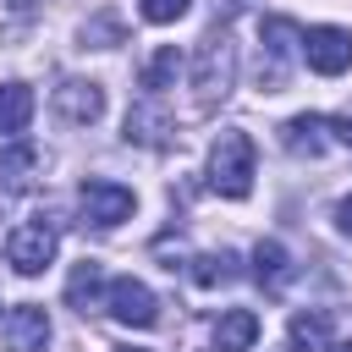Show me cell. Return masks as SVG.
I'll list each match as a JSON object with an SVG mask.
<instances>
[{"mask_svg":"<svg viewBox=\"0 0 352 352\" xmlns=\"http://www.w3.org/2000/svg\"><path fill=\"white\" fill-rule=\"evenodd\" d=\"M253 341H258V314H253V308L220 314V324H214V352H248Z\"/></svg>","mask_w":352,"mask_h":352,"instance_id":"14","label":"cell"},{"mask_svg":"<svg viewBox=\"0 0 352 352\" xmlns=\"http://www.w3.org/2000/svg\"><path fill=\"white\" fill-rule=\"evenodd\" d=\"M330 346V314H297L292 319V352H319Z\"/></svg>","mask_w":352,"mask_h":352,"instance_id":"18","label":"cell"},{"mask_svg":"<svg viewBox=\"0 0 352 352\" xmlns=\"http://www.w3.org/2000/svg\"><path fill=\"white\" fill-rule=\"evenodd\" d=\"M258 38H264L258 88H264V94H280V88H286V77H292V66L302 60V28H297L292 16H264Z\"/></svg>","mask_w":352,"mask_h":352,"instance_id":"3","label":"cell"},{"mask_svg":"<svg viewBox=\"0 0 352 352\" xmlns=\"http://www.w3.org/2000/svg\"><path fill=\"white\" fill-rule=\"evenodd\" d=\"M253 275H258V286H264L270 297H280L297 270H292V253H286L280 242H258V248H253Z\"/></svg>","mask_w":352,"mask_h":352,"instance_id":"13","label":"cell"},{"mask_svg":"<svg viewBox=\"0 0 352 352\" xmlns=\"http://www.w3.org/2000/svg\"><path fill=\"white\" fill-rule=\"evenodd\" d=\"M33 121V88L28 82H6L0 88V138H22Z\"/></svg>","mask_w":352,"mask_h":352,"instance_id":"15","label":"cell"},{"mask_svg":"<svg viewBox=\"0 0 352 352\" xmlns=\"http://www.w3.org/2000/svg\"><path fill=\"white\" fill-rule=\"evenodd\" d=\"M302 60L319 72V77H341L346 66H352V33L346 28H308L302 33Z\"/></svg>","mask_w":352,"mask_h":352,"instance_id":"7","label":"cell"},{"mask_svg":"<svg viewBox=\"0 0 352 352\" xmlns=\"http://www.w3.org/2000/svg\"><path fill=\"white\" fill-rule=\"evenodd\" d=\"M187 6H192V0H138L143 22H154V28H165V22H176V16H187Z\"/></svg>","mask_w":352,"mask_h":352,"instance_id":"20","label":"cell"},{"mask_svg":"<svg viewBox=\"0 0 352 352\" xmlns=\"http://www.w3.org/2000/svg\"><path fill=\"white\" fill-rule=\"evenodd\" d=\"M77 204H82V220L88 226H99V231H110V226H121L126 214H132V187H121V182H110V176H88L82 187H77Z\"/></svg>","mask_w":352,"mask_h":352,"instance_id":"5","label":"cell"},{"mask_svg":"<svg viewBox=\"0 0 352 352\" xmlns=\"http://www.w3.org/2000/svg\"><path fill=\"white\" fill-rule=\"evenodd\" d=\"M126 143H143V148H165L170 143V116L160 99H143L126 110Z\"/></svg>","mask_w":352,"mask_h":352,"instance_id":"10","label":"cell"},{"mask_svg":"<svg viewBox=\"0 0 352 352\" xmlns=\"http://www.w3.org/2000/svg\"><path fill=\"white\" fill-rule=\"evenodd\" d=\"M38 170H44V154L33 143H6L0 148V187L6 192H28L38 182Z\"/></svg>","mask_w":352,"mask_h":352,"instance_id":"12","label":"cell"},{"mask_svg":"<svg viewBox=\"0 0 352 352\" xmlns=\"http://www.w3.org/2000/svg\"><path fill=\"white\" fill-rule=\"evenodd\" d=\"M82 38H88L94 50H110V44H121V22H116V16H94V22L82 28Z\"/></svg>","mask_w":352,"mask_h":352,"instance_id":"21","label":"cell"},{"mask_svg":"<svg viewBox=\"0 0 352 352\" xmlns=\"http://www.w3.org/2000/svg\"><path fill=\"white\" fill-rule=\"evenodd\" d=\"M104 292H110V280H104V264H94V258L72 264V275H66V302H72L77 314H94V308H104Z\"/></svg>","mask_w":352,"mask_h":352,"instance_id":"11","label":"cell"},{"mask_svg":"<svg viewBox=\"0 0 352 352\" xmlns=\"http://www.w3.org/2000/svg\"><path fill=\"white\" fill-rule=\"evenodd\" d=\"M324 126H330V132H336V143H346V148H352V104H346V110H341V116H330V121H324Z\"/></svg>","mask_w":352,"mask_h":352,"instance_id":"22","label":"cell"},{"mask_svg":"<svg viewBox=\"0 0 352 352\" xmlns=\"http://www.w3.org/2000/svg\"><path fill=\"white\" fill-rule=\"evenodd\" d=\"M6 346L11 352H44L50 346V314L38 302H22L6 314Z\"/></svg>","mask_w":352,"mask_h":352,"instance_id":"9","label":"cell"},{"mask_svg":"<svg viewBox=\"0 0 352 352\" xmlns=\"http://www.w3.org/2000/svg\"><path fill=\"white\" fill-rule=\"evenodd\" d=\"M209 187L220 198H248L253 192V138L242 126L214 138V148H209Z\"/></svg>","mask_w":352,"mask_h":352,"instance_id":"1","label":"cell"},{"mask_svg":"<svg viewBox=\"0 0 352 352\" xmlns=\"http://www.w3.org/2000/svg\"><path fill=\"white\" fill-rule=\"evenodd\" d=\"M55 110H60L72 126H94V121L104 116V88H99V82H77V77H66V82L55 88Z\"/></svg>","mask_w":352,"mask_h":352,"instance_id":"8","label":"cell"},{"mask_svg":"<svg viewBox=\"0 0 352 352\" xmlns=\"http://www.w3.org/2000/svg\"><path fill=\"white\" fill-rule=\"evenodd\" d=\"M280 143L292 148V154H324V116H292L286 126H280Z\"/></svg>","mask_w":352,"mask_h":352,"instance_id":"16","label":"cell"},{"mask_svg":"<svg viewBox=\"0 0 352 352\" xmlns=\"http://www.w3.org/2000/svg\"><path fill=\"white\" fill-rule=\"evenodd\" d=\"M176 72H182V50L176 44H160L148 60H143V72H138V82L148 88V94H165L170 82H176Z\"/></svg>","mask_w":352,"mask_h":352,"instance_id":"17","label":"cell"},{"mask_svg":"<svg viewBox=\"0 0 352 352\" xmlns=\"http://www.w3.org/2000/svg\"><path fill=\"white\" fill-rule=\"evenodd\" d=\"M104 308H110L121 324H132V330H148V324H160V297H154L143 280H132V275H116V280H110V292H104Z\"/></svg>","mask_w":352,"mask_h":352,"instance_id":"6","label":"cell"},{"mask_svg":"<svg viewBox=\"0 0 352 352\" xmlns=\"http://www.w3.org/2000/svg\"><path fill=\"white\" fill-rule=\"evenodd\" d=\"M121 352H143V346H121Z\"/></svg>","mask_w":352,"mask_h":352,"instance_id":"25","label":"cell"},{"mask_svg":"<svg viewBox=\"0 0 352 352\" xmlns=\"http://www.w3.org/2000/svg\"><path fill=\"white\" fill-rule=\"evenodd\" d=\"M55 242H60V231H55V220H44V214H33V220H22L11 236H6V264L16 270V275H38L50 258H55Z\"/></svg>","mask_w":352,"mask_h":352,"instance_id":"4","label":"cell"},{"mask_svg":"<svg viewBox=\"0 0 352 352\" xmlns=\"http://www.w3.org/2000/svg\"><path fill=\"white\" fill-rule=\"evenodd\" d=\"M236 82V44L231 33H204L198 55H192V88H198V104L214 110Z\"/></svg>","mask_w":352,"mask_h":352,"instance_id":"2","label":"cell"},{"mask_svg":"<svg viewBox=\"0 0 352 352\" xmlns=\"http://www.w3.org/2000/svg\"><path fill=\"white\" fill-rule=\"evenodd\" d=\"M231 275H236V258H231L226 248H220V253H198V258H192V280H198V286H226Z\"/></svg>","mask_w":352,"mask_h":352,"instance_id":"19","label":"cell"},{"mask_svg":"<svg viewBox=\"0 0 352 352\" xmlns=\"http://www.w3.org/2000/svg\"><path fill=\"white\" fill-rule=\"evenodd\" d=\"M336 226H341V236H352V192L336 204Z\"/></svg>","mask_w":352,"mask_h":352,"instance_id":"23","label":"cell"},{"mask_svg":"<svg viewBox=\"0 0 352 352\" xmlns=\"http://www.w3.org/2000/svg\"><path fill=\"white\" fill-rule=\"evenodd\" d=\"M324 352H352V341H330V346H324Z\"/></svg>","mask_w":352,"mask_h":352,"instance_id":"24","label":"cell"}]
</instances>
